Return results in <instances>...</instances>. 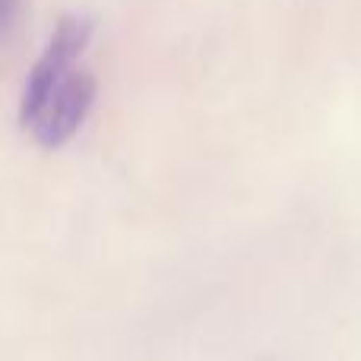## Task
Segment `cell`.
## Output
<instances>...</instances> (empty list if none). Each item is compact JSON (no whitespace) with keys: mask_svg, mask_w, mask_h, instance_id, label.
Here are the masks:
<instances>
[{"mask_svg":"<svg viewBox=\"0 0 361 361\" xmlns=\"http://www.w3.org/2000/svg\"><path fill=\"white\" fill-rule=\"evenodd\" d=\"M92 19L80 16V13H70L61 23L54 25L48 44H44L42 57L35 61V67L25 76L23 95H19V124L25 127V121L35 114V108L48 99V92L63 80L67 73L76 70V61L82 57L89 38H92Z\"/></svg>","mask_w":361,"mask_h":361,"instance_id":"6da1fadb","label":"cell"},{"mask_svg":"<svg viewBox=\"0 0 361 361\" xmlns=\"http://www.w3.org/2000/svg\"><path fill=\"white\" fill-rule=\"evenodd\" d=\"M95 89L99 86H95V76L89 70L67 73L48 92V99L35 108V114L25 121V130L32 133V140L44 149L63 146L82 127V121H86L89 108L95 102Z\"/></svg>","mask_w":361,"mask_h":361,"instance_id":"7a4b0ae2","label":"cell"},{"mask_svg":"<svg viewBox=\"0 0 361 361\" xmlns=\"http://www.w3.org/2000/svg\"><path fill=\"white\" fill-rule=\"evenodd\" d=\"M19 4H23V0H0V35H6V29L13 25V19H16V13H19Z\"/></svg>","mask_w":361,"mask_h":361,"instance_id":"3957f363","label":"cell"}]
</instances>
